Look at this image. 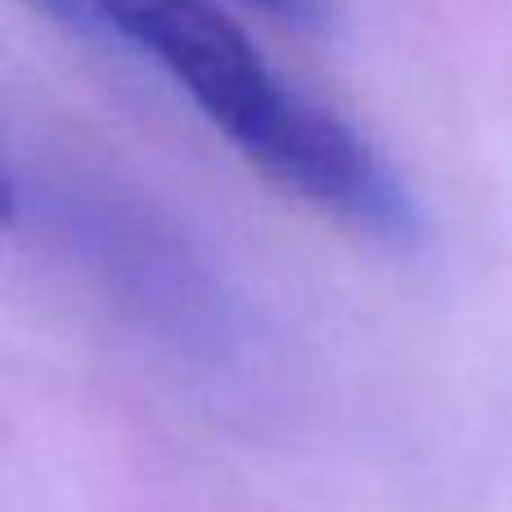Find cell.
I'll list each match as a JSON object with an SVG mask.
<instances>
[{
    "label": "cell",
    "instance_id": "obj_1",
    "mask_svg": "<svg viewBox=\"0 0 512 512\" xmlns=\"http://www.w3.org/2000/svg\"><path fill=\"white\" fill-rule=\"evenodd\" d=\"M5 225L185 387L239 405L270 387V328L248 292L149 198L86 171L14 158Z\"/></svg>",
    "mask_w": 512,
    "mask_h": 512
},
{
    "label": "cell",
    "instance_id": "obj_2",
    "mask_svg": "<svg viewBox=\"0 0 512 512\" xmlns=\"http://www.w3.org/2000/svg\"><path fill=\"white\" fill-rule=\"evenodd\" d=\"M77 36L153 63L265 180L387 248L423 243V207L400 171L315 95L283 77L212 0H32Z\"/></svg>",
    "mask_w": 512,
    "mask_h": 512
},
{
    "label": "cell",
    "instance_id": "obj_3",
    "mask_svg": "<svg viewBox=\"0 0 512 512\" xmlns=\"http://www.w3.org/2000/svg\"><path fill=\"white\" fill-rule=\"evenodd\" d=\"M243 5H256L261 14L297 27H324L328 14H333V0H243Z\"/></svg>",
    "mask_w": 512,
    "mask_h": 512
}]
</instances>
